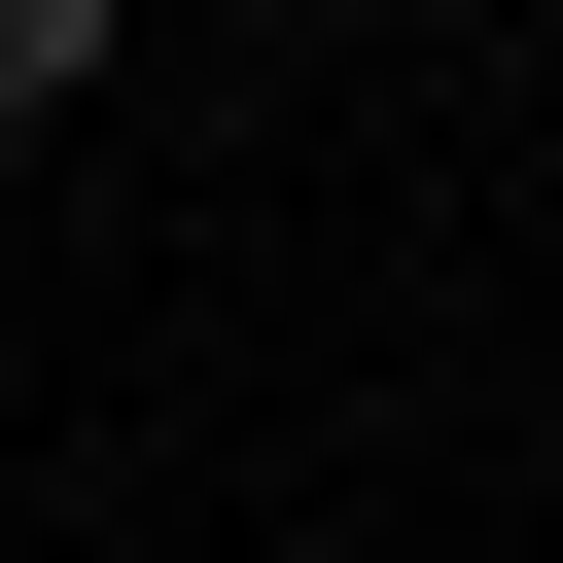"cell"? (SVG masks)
Masks as SVG:
<instances>
[{"mask_svg": "<svg viewBox=\"0 0 563 563\" xmlns=\"http://www.w3.org/2000/svg\"><path fill=\"white\" fill-rule=\"evenodd\" d=\"M106 106V0H0V141H70Z\"/></svg>", "mask_w": 563, "mask_h": 563, "instance_id": "6da1fadb", "label": "cell"}]
</instances>
